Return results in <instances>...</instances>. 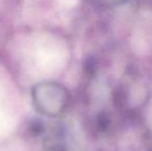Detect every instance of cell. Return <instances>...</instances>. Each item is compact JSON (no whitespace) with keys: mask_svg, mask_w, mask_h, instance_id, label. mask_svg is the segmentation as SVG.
<instances>
[{"mask_svg":"<svg viewBox=\"0 0 152 151\" xmlns=\"http://www.w3.org/2000/svg\"><path fill=\"white\" fill-rule=\"evenodd\" d=\"M102 1L106 2V3H109V4H120V3L125 2L126 0H102Z\"/></svg>","mask_w":152,"mask_h":151,"instance_id":"obj_1","label":"cell"}]
</instances>
